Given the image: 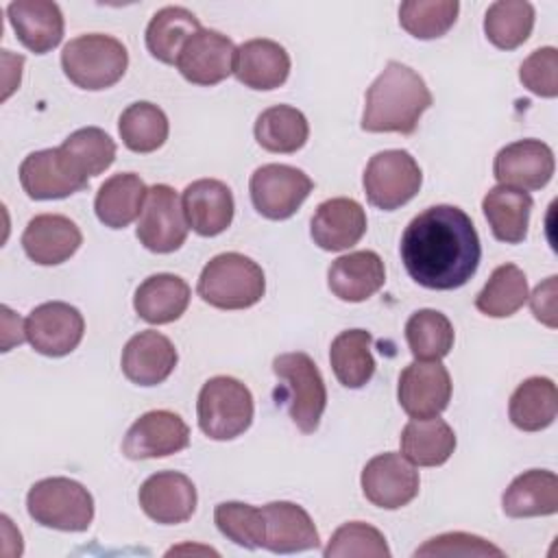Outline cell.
Returning a JSON list of instances; mask_svg holds the SVG:
<instances>
[{
  "mask_svg": "<svg viewBox=\"0 0 558 558\" xmlns=\"http://www.w3.org/2000/svg\"><path fill=\"white\" fill-rule=\"evenodd\" d=\"M399 253L418 286L456 290L475 275L482 244L466 211L453 205H434L408 222Z\"/></svg>",
  "mask_w": 558,
  "mask_h": 558,
  "instance_id": "obj_1",
  "label": "cell"
},
{
  "mask_svg": "<svg viewBox=\"0 0 558 558\" xmlns=\"http://www.w3.org/2000/svg\"><path fill=\"white\" fill-rule=\"evenodd\" d=\"M432 102V92L418 72L399 61H388L366 92L362 129L412 135Z\"/></svg>",
  "mask_w": 558,
  "mask_h": 558,
  "instance_id": "obj_2",
  "label": "cell"
},
{
  "mask_svg": "<svg viewBox=\"0 0 558 558\" xmlns=\"http://www.w3.org/2000/svg\"><path fill=\"white\" fill-rule=\"evenodd\" d=\"M196 292L211 307L246 310L266 292L264 270L242 253H220L201 270Z\"/></svg>",
  "mask_w": 558,
  "mask_h": 558,
  "instance_id": "obj_3",
  "label": "cell"
},
{
  "mask_svg": "<svg viewBox=\"0 0 558 558\" xmlns=\"http://www.w3.org/2000/svg\"><path fill=\"white\" fill-rule=\"evenodd\" d=\"M61 68L76 87L100 92L124 76L129 68V52L124 44L111 35L87 33L63 46Z\"/></svg>",
  "mask_w": 558,
  "mask_h": 558,
  "instance_id": "obj_4",
  "label": "cell"
},
{
  "mask_svg": "<svg viewBox=\"0 0 558 558\" xmlns=\"http://www.w3.org/2000/svg\"><path fill=\"white\" fill-rule=\"evenodd\" d=\"M272 373L281 381V399L292 423L303 434L316 432L327 405V388L314 360L303 351L281 353L272 360Z\"/></svg>",
  "mask_w": 558,
  "mask_h": 558,
  "instance_id": "obj_5",
  "label": "cell"
},
{
  "mask_svg": "<svg viewBox=\"0 0 558 558\" xmlns=\"http://www.w3.org/2000/svg\"><path fill=\"white\" fill-rule=\"evenodd\" d=\"M253 395L235 377L216 375L198 392L196 416L201 432L211 440H233L253 423Z\"/></svg>",
  "mask_w": 558,
  "mask_h": 558,
  "instance_id": "obj_6",
  "label": "cell"
},
{
  "mask_svg": "<svg viewBox=\"0 0 558 558\" xmlns=\"http://www.w3.org/2000/svg\"><path fill=\"white\" fill-rule=\"evenodd\" d=\"M26 508L35 523L61 532H85L94 519L89 490L70 477H46L31 486Z\"/></svg>",
  "mask_w": 558,
  "mask_h": 558,
  "instance_id": "obj_7",
  "label": "cell"
},
{
  "mask_svg": "<svg viewBox=\"0 0 558 558\" xmlns=\"http://www.w3.org/2000/svg\"><path fill=\"white\" fill-rule=\"evenodd\" d=\"M362 183L373 207L392 211L418 194L423 172L408 150L390 148L379 150L368 159Z\"/></svg>",
  "mask_w": 558,
  "mask_h": 558,
  "instance_id": "obj_8",
  "label": "cell"
},
{
  "mask_svg": "<svg viewBox=\"0 0 558 558\" xmlns=\"http://www.w3.org/2000/svg\"><path fill=\"white\" fill-rule=\"evenodd\" d=\"M312 190L314 181L303 170L286 163L259 166L248 181L253 207L268 220L294 216Z\"/></svg>",
  "mask_w": 558,
  "mask_h": 558,
  "instance_id": "obj_9",
  "label": "cell"
},
{
  "mask_svg": "<svg viewBox=\"0 0 558 558\" xmlns=\"http://www.w3.org/2000/svg\"><path fill=\"white\" fill-rule=\"evenodd\" d=\"M187 229L190 225L185 220L179 194L166 183L148 187V196L135 229L140 244L153 253H172L183 246Z\"/></svg>",
  "mask_w": 558,
  "mask_h": 558,
  "instance_id": "obj_10",
  "label": "cell"
},
{
  "mask_svg": "<svg viewBox=\"0 0 558 558\" xmlns=\"http://www.w3.org/2000/svg\"><path fill=\"white\" fill-rule=\"evenodd\" d=\"M26 340L31 347L48 357H63L72 353L85 333L83 314L63 301H48L37 305L24 320Z\"/></svg>",
  "mask_w": 558,
  "mask_h": 558,
  "instance_id": "obj_11",
  "label": "cell"
},
{
  "mask_svg": "<svg viewBox=\"0 0 558 558\" xmlns=\"http://www.w3.org/2000/svg\"><path fill=\"white\" fill-rule=\"evenodd\" d=\"M20 183L35 201L65 198L87 187V177L59 148L35 150L20 163Z\"/></svg>",
  "mask_w": 558,
  "mask_h": 558,
  "instance_id": "obj_12",
  "label": "cell"
},
{
  "mask_svg": "<svg viewBox=\"0 0 558 558\" xmlns=\"http://www.w3.org/2000/svg\"><path fill=\"white\" fill-rule=\"evenodd\" d=\"M364 497L384 510H399L418 495V471L401 453L386 451L366 462L362 469Z\"/></svg>",
  "mask_w": 558,
  "mask_h": 558,
  "instance_id": "obj_13",
  "label": "cell"
},
{
  "mask_svg": "<svg viewBox=\"0 0 558 558\" xmlns=\"http://www.w3.org/2000/svg\"><path fill=\"white\" fill-rule=\"evenodd\" d=\"M397 399L410 418L438 416L451 399V377L440 360H414L399 375Z\"/></svg>",
  "mask_w": 558,
  "mask_h": 558,
  "instance_id": "obj_14",
  "label": "cell"
},
{
  "mask_svg": "<svg viewBox=\"0 0 558 558\" xmlns=\"http://www.w3.org/2000/svg\"><path fill=\"white\" fill-rule=\"evenodd\" d=\"M190 445L187 423L170 410H150L142 414L122 440V453L129 460L166 458Z\"/></svg>",
  "mask_w": 558,
  "mask_h": 558,
  "instance_id": "obj_15",
  "label": "cell"
},
{
  "mask_svg": "<svg viewBox=\"0 0 558 558\" xmlns=\"http://www.w3.org/2000/svg\"><path fill=\"white\" fill-rule=\"evenodd\" d=\"M235 46L220 31L201 28L181 48L177 70L194 85L211 87L233 74Z\"/></svg>",
  "mask_w": 558,
  "mask_h": 558,
  "instance_id": "obj_16",
  "label": "cell"
},
{
  "mask_svg": "<svg viewBox=\"0 0 558 558\" xmlns=\"http://www.w3.org/2000/svg\"><path fill=\"white\" fill-rule=\"evenodd\" d=\"M554 153L541 140H517L495 155L493 174L499 185L517 190H541L554 177Z\"/></svg>",
  "mask_w": 558,
  "mask_h": 558,
  "instance_id": "obj_17",
  "label": "cell"
},
{
  "mask_svg": "<svg viewBox=\"0 0 558 558\" xmlns=\"http://www.w3.org/2000/svg\"><path fill=\"white\" fill-rule=\"evenodd\" d=\"M137 499L148 519L161 525H177L194 514L196 486L179 471H159L140 486Z\"/></svg>",
  "mask_w": 558,
  "mask_h": 558,
  "instance_id": "obj_18",
  "label": "cell"
},
{
  "mask_svg": "<svg viewBox=\"0 0 558 558\" xmlns=\"http://www.w3.org/2000/svg\"><path fill=\"white\" fill-rule=\"evenodd\" d=\"M83 244V233L74 220L61 214H39L28 220L22 233V248L39 266L68 262Z\"/></svg>",
  "mask_w": 558,
  "mask_h": 558,
  "instance_id": "obj_19",
  "label": "cell"
},
{
  "mask_svg": "<svg viewBox=\"0 0 558 558\" xmlns=\"http://www.w3.org/2000/svg\"><path fill=\"white\" fill-rule=\"evenodd\" d=\"M177 349L163 333L146 329L135 333L122 349V373L137 386H157L177 366Z\"/></svg>",
  "mask_w": 558,
  "mask_h": 558,
  "instance_id": "obj_20",
  "label": "cell"
},
{
  "mask_svg": "<svg viewBox=\"0 0 558 558\" xmlns=\"http://www.w3.org/2000/svg\"><path fill=\"white\" fill-rule=\"evenodd\" d=\"M185 220L203 238H214L229 229L235 211L233 194L218 179L192 181L181 196Z\"/></svg>",
  "mask_w": 558,
  "mask_h": 558,
  "instance_id": "obj_21",
  "label": "cell"
},
{
  "mask_svg": "<svg viewBox=\"0 0 558 558\" xmlns=\"http://www.w3.org/2000/svg\"><path fill=\"white\" fill-rule=\"evenodd\" d=\"M310 233L323 251H344L366 233L364 207L347 196L323 201L310 222Z\"/></svg>",
  "mask_w": 558,
  "mask_h": 558,
  "instance_id": "obj_22",
  "label": "cell"
},
{
  "mask_svg": "<svg viewBox=\"0 0 558 558\" xmlns=\"http://www.w3.org/2000/svg\"><path fill=\"white\" fill-rule=\"evenodd\" d=\"M264 512V547L272 554H296L320 545L318 530L301 506L292 501H270Z\"/></svg>",
  "mask_w": 558,
  "mask_h": 558,
  "instance_id": "obj_23",
  "label": "cell"
},
{
  "mask_svg": "<svg viewBox=\"0 0 558 558\" xmlns=\"http://www.w3.org/2000/svg\"><path fill=\"white\" fill-rule=\"evenodd\" d=\"M9 24L20 44L35 54H46L63 39V13L50 0H15L7 7Z\"/></svg>",
  "mask_w": 558,
  "mask_h": 558,
  "instance_id": "obj_24",
  "label": "cell"
},
{
  "mask_svg": "<svg viewBox=\"0 0 558 558\" xmlns=\"http://www.w3.org/2000/svg\"><path fill=\"white\" fill-rule=\"evenodd\" d=\"M233 74L251 89H277L288 81L290 54L272 39H248L235 48Z\"/></svg>",
  "mask_w": 558,
  "mask_h": 558,
  "instance_id": "obj_25",
  "label": "cell"
},
{
  "mask_svg": "<svg viewBox=\"0 0 558 558\" xmlns=\"http://www.w3.org/2000/svg\"><path fill=\"white\" fill-rule=\"evenodd\" d=\"M386 281V268L375 251H353L331 262L327 270L329 290L349 303L371 299Z\"/></svg>",
  "mask_w": 558,
  "mask_h": 558,
  "instance_id": "obj_26",
  "label": "cell"
},
{
  "mask_svg": "<svg viewBox=\"0 0 558 558\" xmlns=\"http://www.w3.org/2000/svg\"><path fill=\"white\" fill-rule=\"evenodd\" d=\"M190 286L172 272H157L146 277L133 296L137 316L150 325H166L181 318L190 305Z\"/></svg>",
  "mask_w": 558,
  "mask_h": 558,
  "instance_id": "obj_27",
  "label": "cell"
},
{
  "mask_svg": "<svg viewBox=\"0 0 558 558\" xmlns=\"http://www.w3.org/2000/svg\"><path fill=\"white\" fill-rule=\"evenodd\" d=\"M501 508L512 519L547 517L558 512V477L545 469L517 475L504 490Z\"/></svg>",
  "mask_w": 558,
  "mask_h": 558,
  "instance_id": "obj_28",
  "label": "cell"
},
{
  "mask_svg": "<svg viewBox=\"0 0 558 558\" xmlns=\"http://www.w3.org/2000/svg\"><path fill=\"white\" fill-rule=\"evenodd\" d=\"M148 187L137 174L120 172L98 187L94 209L105 227L124 229L142 214Z\"/></svg>",
  "mask_w": 558,
  "mask_h": 558,
  "instance_id": "obj_29",
  "label": "cell"
},
{
  "mask_svg": "<svg viewBox=\"0 0 558 558\" xmlns=\"http://www.w3.org/2000/svg\"><path fill=\"white\" fill-rule=\"evenodd\" d=\"M532 196L523 190L495 185L482 198V211L488 220L493 235L506 244H519L527 235Z\"/></svg>",
  "mask_w": 558,
  "mask_h": 558,
  "instance_id": "obj_30",
  "label": "cell"
},
{
  "mask_svg": "<svg viewBox=\"0 0 558 558\" xmlns=\"http://www.w3.org/2000/svg\"><path fill=\"white\" fill-rule=\"evenodd\" d=\"M401 456L414 466H440L456 449V434L438 416L412 418L399 438Z\"/></svg>",
  "mask_w": 558,
  "mask_h": 558,
  "instance_id": "obj_31",
  "label": "cell"
},
{
  "mask_svg": "<svg viewBox=\"0 0 558 558\" xmlns=\"http://www.w3.org/2000/svg\"><path fill=\"white\" fill-rule=\"evenodd\" d=\"M558 414V390L549 377H527L517 386L508 403V416L523 432H541Z\"/></svg>",
  "mask_w": 558,
  "mask_h": 558,
  "instance_id": "obj_32",
  "label": "cell"
},
{
  "mask_svg": "<svg viewBox=\"0 0 558 558\" xmlns=\"http://www.w3.org/2000/svg\"><path fill=\"white\" fill-rule=\"evenodd\" d=\"M373 336L366 329L340 331L329 347V362L336 379L344 388H362L375 373V357L371 353Z\"/></svg>",
  "mask_w": 558,
  "mask_h": 558,
  "instance_id": "obj_33",
  "label": "cell"
},
{
  "mask_svg": "<svg viewBox=\"0 0 558 558\" xmlns=\"http://www.w3.org/2000/svg\"><path fill=\"white\" fill-rule=\"evenodd\" d=\"M255 140L268 153H296L310 137V124L303 111L290 105L264 109L255 120Z\"/></svg>",
  "mask_w": 558,
  "mask_h": 558,
  "instance_id": "obj_34",
  "label": "cell"
},
{
  "mask_svg": "<svg viewBox=\"0 0 558 558\" xmlns=\"http://www.w3.org/2000/svg\"><path fill=\"white\" fill-rule=\"evenodd\" d=\"M203 26L185 7L159 9L146 26V48L161 63H177L183 44Z\"/></svg>",
  "mask_w": 558,
  "mask_h": 558,
  "instance_id": "obj_35",
  "label": "cell"
},
{
  "mask_svg": "<svg viewBox=\"0 0 558 558\" xmlns=\"http://www.w3.org/2000/svg\"><path fill=\"white\" fill-rule=\"evenodd\" d=\"M527 301V279L517 264H501L475 296V307L490 318H508Z\"/></svg>",
  "mask_w": 558,
  "mask_h": 558,
  "instance_id": "obj_36",
  "label": "cell"
},
{
  "mask_svg": "<svg viewBox=\"0 0 558 558\" xmlns=\"http://www.w3.org/2000/svg\"><path fill=\"white\" fill-rule=\"evenodd\" d=\"M122 144L133 153H153L168 140V116L148 100L129 105L118 120Z\"/></svg>",
  "mask_w": 558,
  "mask_h": 558,
  "instance_id": "obj_37",
  "label": "cell"
},
{
  "mask_svg": "<svg viewBox=\"0 0 558 558\" xmlns=\"http://www.w3.org/2000/svg\"><path fill=\"white\" fill-rule=\"evenodd\" d=\"M534 28V7L525 0H497L484 15L486 39L499 50H514Z\"/></svg>",
  "mask_w": 558,
  "mask_h": 558,
  "instance_id": "obj_38",
  "label": "cell"
},
{
  "mask_svg": "<svg viewBox=\"0 0 558 558\" xmlns=\"http://www.w3.org/2000/svg\"><path fill=\"white\" fill-rule=\"evenodd\" d=\"M453 325L438 310H418L405 323V340L414 360H442L453 349Z\"/></svg>",
  "mask_w": 558,
  "mask_h": 558,
  "instance_id": "obj_39",
  "label": "cell"
},
{
  "mask_svg": "<svg viewBox=\"0 0 558 558\" xmlns=\"http://www.w3.org/2000/svg\"><path fill=\"white\" fill-rule=\"evenodd\" d=\"M458 11V0H408L399 7V24L416 39H436L456 24Z\"/></svg>",
  "mask_w": 558,
  "mask_h": 558,
  "instance_id": "obj_40",
  "label": "cell"
},
{
  "mask_svg": "<svg viewBox=\"0 0 558 558\" xmlns=\"http://www.w3.org/2000/svg\"><path fill=\"white\" fill-rule=\"evenodd\" d=\"M61 150L87 179L105 172L116 159V142L98 126H85L70 133L63 140Z\"/></svg>",
  "mask_w": 558,
  "mask_h": 558,
  "instance_id": "obj_41",
  "label": "cell"
},
{
  "mask_svg": "<svg viewBox=\"0 0 558 558\" xmlns=\"http://www.w3.org/2000/svg\"><path fill=\"white\" fill-rule=\"evenodd\" d=\"M214 523L222 536H227L240 547H264L266 525L262 508L242 501H222L214 510Z\"/></svg>",
  "mask_w": 558,
  "mask_h": 558,
  "instance_id": "obj_42",
  "label": "cell"
},
{
  "mask_svg": "<svg viewBox=\"0 0 558 558\" xmlns=\"http://www.w3.org/2000/svg\"><path fill=\"white\" fill-rule=\"evenodd\" d=\"M323 554L325 558H390L384 534L364 521H349L340 525L331 534Z\"/></svg>",
  "mask_w": 558,
  "mask_h": 558,
  "instance_id": "obj_43",
  "label": "cell"
},
{
  "mask_svg": "<svg viewBox=\"0 0 558 558\" xmlns=\"http://www.w3.org/2000/svg\"><path fill=\"white\" fill-rule=\"evenodd\" d=\"M523 87L541 98L558 96V50L554 46L536 48L519 68Z\"/></svg>",
  "mask_w": 558,
  "mask_h": 558,
  "instance_id": "obj_44",
  "label": "cell"
},
{
  "mask_svg": "<svg viewBox=\"0 0 558 558\" xmlns=\"http://www.w3.org/2000/svg\"><path fill=\"white\" fill-rule=\"evenodd\" d=\"M414 556H497L501 558L504 551L488 543L482 536L466 534V532H447L429 538L421 545Z\"/></svg>",
  "mask_w": 558,
  "mask_h": 558,
  "instance_id": "obj_45",
  "label": "cell"
},
{
  "mask_svg": "<svg viewBox=\"0 0 558 558\" xmlns=\"http://www.w3.org/2000/svg\"><path fill=\"white\" fill-rule=\"evenodd\" d=\"M558 277L551 275L547 277L543 283H538L534 288L530 296V307H532V314L536 320H541L545 327L549 329H556L558 327V310H556V294H558Z\"/></svg>",
  "mask_w": 558,
  "mask_h": 558,
  "instance_id": "obj_46",
  "label": "cell"
}]
</instances>
